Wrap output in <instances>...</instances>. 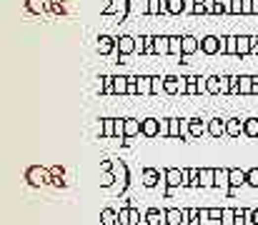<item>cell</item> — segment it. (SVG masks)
Segmentation results:
<instances>
[{
  "instance_id": "obj_41",
  "label": "cell",
  "mask_w": 258,
  "mask_h": 225,
  "mask_svg": "<svg viewBox=\"0 0 258 225\" xmlns=\"http://www.w3.org/2000/svg\"><path fill=\"white\" fill-rule=\"evenodd\" d=\"M198 78H201V75H186V80H188V95H198Z\"/></svg>"
},
{
  "instance_id": "obj_9",
  "label": "cell",
  "mask_w": 258,
  "mask_h": 225,
  "mask_svg": "<svg viewBox=\"0 0 258 225\" xmlns=\"http://www.w3.org/2000/svg\"><path fill=\"white\" fill-rule=\"evenodd\" d=\"M228 173H231V168H215V175H213V188H218V190H228V188H231Z\"/></svg>"
},
{
  "instance_id": "obj_16",
  "label": "cell",
  "mask_w": 258,
  "mask_h": 225,
  "mask_svg": "<svg viewBox=\"0 0 258 225\" xmlns=\"http://www.w3.org/2000/svg\"><path fill=\"white\" fill-rule=\"evenodd\" d=\"M228 180H231V188H241V185H248V170H241V168H231V173H228Z\"/></svg>"
},
{
  "instance_id": "obj_28",
  "label": "cell",
  "mask_w": 258,
  "mask_h": 225,
  "mask_svg": "<svg viewBox=\"0 0 258 225\" xmlns=\"http://www.w3.org/2000/svg\"><path fill=\"white\" fill-rule=\"evenodd\" d=\"M171 55L183 58V35H171Z\"/></svg>"
},
{
  "instance_id": "obj_35",
  "label": "cell",
  "mask_w": 258,
  "mask_h": 225,
  "mask_svg": "<svg viewBox=\"0 0 258 225\" xmlns=\"http://www.w3.org/2000/svg\"><path fill=\"white\" fill-rule=\"evenodd\" d=\"M226 55H238V35H226Z\"/></svg>"
},
{
  "instance_id": "obj_25",
  "label": "cell",
  "mask_w": 258,
  "mask_h": 225,
  "mask_svg": "<svg viewBox=\"0 0 258 225\" xmlns=\"http://www.w3.org/2000/svg\"><path fill=\"white\" fill-rule=\"evenodd\" d=\"M100 225H118V210L103 208L100 210Z\"/></svg>"
},
{
  "instance_id": "obj_1",
  "label": "cell",
  "mask_w": 258,
  "mask_h": 225,
  "mask_svg": "<svg viewBox=\"0 0 258 225\" xmlns=\"http://www.w3.org/2000/svg\"><path fill=\"white\" fill-rule=\"evenodd\" d=\"M133 53H138V38H133V35H128V33L118 35V38H116V55H118L116 63H123L121 58H128V55H133Z\"/></svg>"
},
{
  "instance_id": "obj_42",
  "label": "cell",
  "mask_w": 258,
  "mask_h": 225,
  "mask_svg": "<svg viewBox=\"0 0 258 225\" xmlns=\"http://www.w3.org/2000/svg\"><path fill=\"white\" fill-rule=\"evenodd\" d=\"M168 138H180V118H171V130Z\"/></svg>"
},
{
  "instance_id": "obj_21",
  "label": "cell",
  "mask_w": 258,
  "mask_h": 225,
  "mask_svg": "<svg viewBox=\"0 0 258 225\" xmlns=\"http://www.w3.org/2000/svg\"><path fill=\"white\" fill-rule=\"evenodd\" d=\"M100 93L116 95V75H100Z\"/></svg>"
},
{
  "instance_id": "obj_10",
  "label": "cell",
  "mask_w": 258,
  "mask_h": 225,
  "mask_svg": "<svg viewBox=\"0 0 258 225\" xmlns=\"http://www.w3.org/2000/svg\"><path fill=\"white\" fill-rule=\"evenodd\" d=\"M143 135L158 138L161 135V118H143Z\"/></svg>"
},
{
  "instance_id": "obj_29",
  "label": "cell",
  "mask_w": 258,
  "mask_h": 225,
  "mask_svg": "<svg viewBox=\"0 0 258 225\" xmlns=\"http://www.w3.org/2000/svg\"><path fill=\"white\" fill-rule=\"evenodd\" d=\"M251 55V35H238V58Z\"/></svg>"
},
{
  "instance_id": "obj_7",
  "label": "cell",
  "mask_w": 258,
  "mask_h": 225,
  "mask_svg": "<svg viewBox=\"0 0 258 225\" xmlns=\"http://www.w3.org/2000/svg\"><path fill=\"white\" fill-rule=\"evenodd\" d=\"M95 48L100 55H110V53H116V38H110V35H98L95 38Z\"/></svg>"
},
{
  "instance_id": "obj_2",
  "label": "cell",
  "mask_w": 258,
  "mask_h": 225,
  "mask_svg": "<svg viewBox=\"0 0 258 225\" xmlns=\"http://www.w3.org/2000/svg\"><path fill=\"white\" fill-rule=\"evenodd\" d=\"M201 53L203 55H218L226 53V35H203L201 38Z\"/></svg>"
},
{
  "instance_id": "obj_46",
  "label": "cell",
  "mask_w": 258,
  "mask_h": 225,
  "mask_svg": "<svg viewBox=\"0 0 258 225\" xmlns=\"http://www.w3.org/2000/svg\"><path fill=\"white\" fill-rule=\"evenodd\" d=\"M186 225H201V218H198V208H191L188 210V223Z\"/></svg>"
},
{
  "instance_id": "obj_19",
  "label": "cell",
  "mask_w": 258,
  "mask_h": 225,
  "mask_svg": "<svg viewBox=\"0 0 258 225\" xmlns=\"http://www.w3.org/2000/svg\"><path fill=\"white\" fill-rule=\"evenodd\" d=\"M243 125H246V120H241V118H228V120H226V135H228V138H238V135L243 133Z\"/></svg>"
},
{
  "instance_id": "obj_17",
  "label": "cell",
  "mask_w": 258,
  "mask_h": 225,
  "mask_svg": "<svg viewBox=\"0 0 258 225\" xmlns=\"http://www.w3.org/2000/svg\"><path fill=\"white\" fill-rule=\"evenodd\" d=\"M208 135H211V138L226 135V120H223V118H211V120H208Z\"/></svg>"
},
{
  "instance_id": "obj_50",
  "label": "cell",
  "mask_w": 258,
  "mask_h": 225,
  "mask_svg": "<svg viewBox=\"0 0 258 225\" xmlns=\"http://www.w3.org/2000/svg\"><path fill=\"white\" fill-rule=\"evenodd\" d=\"M248 185L251 188H258V168H251L248 170Z\"/></svg>"
},
{
  "instance_id": "obj_11",
  "label": "cell",
  "mask_w": 258,
  "mask_h": 225,
  "mask_svg": "<svg viewBox=\"0 0 258 225\" xmlns=\"http://www.w3.org/2000/svg\"><path fill=\"white\" fill-rule=\"evenodd\" d=\"M161 178H163V173H161L158 168H145L143 175H140V180H143L145 188H156V185L161 183Z\"/></svg>"
},
{
  "instance_id": "obj_36",
  "label": "cell",
  "mask_w": 258,
  "mask_h": 225,
  "mask_svg": "<svg viewBox=\"0 0 258 225\" xmlns=\"http://www.w3.org/2000/svg\"><path fill=\"white\" fill-rule=\"evenodd\" d=\"M116 95H128V75H116Z\"/></svg>"
},
{
  "instance_id": "obj_15",
  "label": "cell",
  "mask_w": 258,
  "mask_h": 225,
  "mask_svg": "<svg viewBox=\"0 0 258 225\" xmlns=\"http://www.w3.org/2000/svg\"><path fill=\"white\" fill-rule=\"evenodd\" d=\"M201 50V38H193V35H183V58H188L193 53Z\"/></svg>"
},
{
  "instance_id": "obj_43",
  "label": "cell",
  "mask_w": 258,
  "mask_h": 225,
  "mask_svg": "<svg viewBox=\"0 0 258 225\" xmlns=\"http://www.w3.org/2000/svg\"><path fill=\"white\" fill-rule=\"evenodd\" d=\"M50 10L58 15H65V0H50Z\"/></svg>"
},
{
  "instance_id": "obj_60",
  "label": "cell",
  "mask_w": 258,
  "mask_h": 225,
  "mask_svg": "<svg viewBox=\"0 0 258 225\" xmlns=\"http://www.w3.org/2000/svg\"><path fill=\"white\" fill-rule=\"evenodd\" d=\"M253 15H258V0H253Z\"/></svg>"
},
{
  "instance_id": "obj_31",
  "label": "cell",
  "mask_w": 258,
  "mask_h": 225,
  "mask_svg": "<svg viewBox=\"0 0 258 225\" xmlns=\"http://www.w3.org/2000/svg\"><path fill=\"white\" fill-rule=\"evenodd\" d=\"M243 135H248V138H258V118H246Z\"/></svg>"
},
{
  "instance_id": "obj_27",
  "label": "cell",
  "mask_w": 258,
  "mask_h": 225,
  "mask_svg": "<svg viewBox=\"0 0 258 225\" xmlns=\"http://www.w3.org/2000/svg\"><path fill=\"white\" fill-rule=\"evenodd\" d=\"M236 225H253V210L238 208L236 210Z\"/></svg>"
},
{
  "instance_id": "obj_54",
  "label": "cell",
  "mask_w": 258,
  "mask_h": 225,
  "mask_svg": "<svg viewBox=\"0 0 258 225\" xmlns=\"http://www.w3.org/2000/svg\"><path fill=\"white\" fill-rule=\"evenodd\" d=\"M253 13V0H243V15H251Z\"/></svg>"
},
{
  "instance_id": "obj_51",
  "label": "cell",
  "mask_w": 258,
  "mask_h": 225,
  "mask_svg": "<svg viewBox=\"0 0 258 225\" xmlns=\"http://www.w3.org/2000/svg\"><path fill=\"white\" fill-rule=\"evenodd\" d=\"M171 130V118H161V138H168Z\"/></svg>"
},
{
  "instance_id": "obj_38",
  "label": "cell",
  "mask_w": 258,
  "mask_h": 225,
  "mask_svg": "<svg viewBox=\"0 0 258 225\" xmlns=\"http://www.w3.org/2000/svg\"><path fill=\"white\" fill-rule=\"evenodd\" d=\"M220 225H236V208H223V218Z\"/></svg>"
},
{
  "instance_id": "obj_37",
  "label": "cell",
  "mask_w": 258,
  "mask_h": 225,
  "mask_svg": "<svg viewBox=\"0 0 258 225\" xmlns=\"http://www.w3.org/2000/svg\"><path fill=\"white\" fill-rule=\"evenodd\" d=\"M151 80H153V95L166 93V78H161V75H151Z\"/></svg>"
},
{
  "instance_id": "obj_14",
  "label": "cell",
  "mask_w": 258,
  "mask_h": 225,
  "mask_svg": "<svg viewBox=\"0 0 258 225\" xmlns=\"http://www.w3.org/2000/svg\"><path fill=\"white\" fill-rule=\"evenodd\" d=\"M168 13V0H145V15H163Z\"/></svg>"
},
{
  "instance_id": "obj_32",
  "label": "cell",
  "mask_w": 258,
  "mask_h": 225,
  "mask_svg": "<svg viewBox=\"0 0 258 225\" xmlns=\"http://www.w3.org/2000/svg\"><path fill=\"white\" fill-rule=\"evenodd\" d=\"M143 55H156V35H143Z\"/></svg>"
},
{
  "instance_id": "obj_33",
  "label": "cell",
  "mask_w": 258,
  "mask_h": 225,
  "mask_svg": "<svg viewBox=\"0 0 258 225\" xmlns=\"http://www.w3.org/2000/svg\"><path fill=\"white\" fill-rule=\"evenodd\" d=\"M193 15H206V0H188V10Z\"/></svg>"
},
{
  "instance_id": "obj_55",
  "label": "cell",
  "mask_w": 258,
  "mask_h": 225,
  "mask_svg": "<svg viewBox=\"0 0 258 225\" xmlns=\"http://www.w3.org/2000/svg\"><path fill=\"white\" fill-rule=\"evenodd\" d=\"M113 165H116L113 160H103V163H100V168H103V173H108V170H113Z\"/></svg>"
},
{
  "instance_id": "obj_24",
  "label": "cell",
  "mask_w": 258,
  "mask_h": 225,
  "mask_svg": "<svg viewBox=\"0 0 258 225\" xmlns=\"http://www.w3.org/2000/svg\"><path fill=\"white\" fill-rule=\"evenodd\" d=\"M100 135L116 138V118H100Z\"/></svg>"
},
{
  "instance_id": "obj_47",
  "label": "cell",
  "mask_w": 258,
  "mask_h": 225,
  "mask_svg": "<svg viewBox=\"0 0 258 225\" xmlns=\"http://www.w3.org/2000/svg\"><path fill=\"white\" fill-rule=\"evenodd\" d=\"M231 15H243V0H231Z\"/></svg>"
},
{
  "instance_id": "obj_8",
  "label": "cell",
  "mask_w": 258,
  "mask_h": 225,
  "mask_svg": "<svg viewBox=\"0 0 258 225\" xmlns=\"http://www.w3.org/2000/svg\"><path fill=\"white\" fill-rule=\"evenodd\" d=\"M113 173H116V180H118V183H116V190L123 193L126 188H128V165H126V163H116V165H113Z\"/></svg>"
},
{
  "instance_id": "obj_30",
  "label": "cell",
  "mask_w": 258,
  "mask_h": 225,
  "mask_svg": "<svg viewBox=\"0 0 258 225\" xmlns=\"http://www.w3.org/2000/svg\"><path fill=\"white\" fill-rule=\"evenodd\" d=\"M215 168H201V188H213Z\"/></svg>"
},
{
  "instance_id": "obj_5",
  "label": "cell",
  "mask_w": 258,
  "mask_h": 225,
  "mask_svg": "<svg viewBox=\"0 0 258 225\" xmlns=\"http://www.w3.org/2000/svg\"><path fill=\"white\" fill-rule=\"evenodd\" d=\"M188 208H166V225H186Z\"/></svg>"
},
{
  "instance_id": "obj_52",
  "label": "cell",
  "mask_w": 258,
  "mask_h": 225,
  "mask_svg": "<svg viewBox=\"0 0 258 225\" xmlns=\"http://www.w3.org/2000/svg\"><path fill=\"white\" fill-rule=\"evenodd\" d=\"M198 218H201V225H206L211 220V210L208 208H198Z\"/></svg>"
},
{
  "instance_id": "obj_53",
  "label": "cell",
  "mask_w": 258,
  "mask_h": 225,
  "mask_svg": "<svg viewBox=\"0 0 258 225\" xmlns=\"http://www.w3.org/2000/svg\"><path fill=\"white\" fill-rule=\"evenodd\" d=\"M251 55H258V35H251Z\"/></svg>"
},
{
  "instance_id": "obj_56",
  "label": "cell",
  "mask_w": 258,
  "mask_h": 225,
  "mask_svg": "<svg viewBox=\"0 0 258 225\" xmlns=\"http://www.w3.org/2000/svg\"><path fill=\"white\" fill-rule=\"evenodd\" d=\"M110 5H113V0H100V13H105Z\"/></svg>"
},
{
  "instance_id": "obj_20",
  "label": "cell",
  "mask_w": 258,
  "mask_h": 225,
  "mask_svg": "<svg viewBox=\"0 0 258 225\" xmlns=\"http://www.w3.org/2000/svg\"><path fill=\"white\" fill-rule=\"evenodd\" d=\"M188 133H191V140H193V138H201L203 133H208V123H203L201 118H191V123H188Z\"/></svg>"
},
{
  "instance_id": "obj_18",
  "label": "cell",
  "mask_w": 258,
  "mask_h": 225,
  "mask_svg": "<svg viewBox=\"0 0 258 225\" xmlns=\"http://www.w3.org/2000/svg\"><path fill=\"white\" fill-rule=\"evenodd\" d=\"M25 8L33 15H41V13L50 10V0H25Z\"/></svg>"
},
{
  "instance_id": "obj_57",
  "label": "cell",
  "mask_w": 258,
  "mask_h": 225,
  "mask_svg": "<svg viewBox=\"0 0 258 225\" xmlns=\"http://www.w3.org/2000/svg\"><path fill=\"white\" fill-rule=\"evenodd\" d=\"M215 10V0H206V13H213Z\"/></svg>"
},
{
  "instance_id": "obj_45",
  "label": "cell",
  "mask_w": 258,
  "mask_h": 225,
  "mask_svg": "<svg viewBox=\"0 0 258 225\" xmlns=\"http://www.w3.org/2000/svg\"><path fill=\"white\" fill-rule=\"evenodd\" d=\"M188 123H191V118H180V138H186V140H191V133H188Z\"/></svg>"
},
{
  "instance_id": "obj_23",
  "label": "cell",
  "mask_w": 258,
  "mask_h": 225,
  "mask_svg": "<svg viewBox=\"0 0 258 225\" xmlns=\"http://www.w3.org/2000/svg\"><path fill=\"white\" fill-rule=\"evenodd\" d=\"M138 95H153V80H151V75H138Z\"/></svg>"
},
{
  "instance_id": "obj_26",
  "label": "cell",
  "mask_w": 258,
  "mask_h": 225,
  "mask_svg": "<svg viewBox=\"0 0 258 225\" xmlns=\"http://www.w3.org/2000/svg\"><path fill=\"white\" fill-rule=\"evenodd\" d=\"M188 10V0H168V15H180Z\"/></svg>"
},
{
  "instance_id": "obj_39",
  "label": "cell",
  "mask_w": 258,
  "mask_h": 225,
  "mask_svg": "<svg viewBox=\"0 0 258 225\" xmlns=\"http://www.w3.org/2000/svg\"><path fill=\"white\" fill-rule=\"evenodd\" d=\"M226 13H231V0H215L213 15H226Z\"/></svg>"
},
{
  "instance_id": "obj_40",
  "label": "cell",
  "mask_w": 258,
  "mask_h": 225,
  "mask_svg": "<svg viewBox=\"0 0 258 225\" xmlns=\"http://www.w3.org/2000/svg\"><path fill=\"white\" fill-rule=\"evenodd\" d=\"M118 180H116V173L113 170H108V173H103V178H100V188H113Z\"/></svg>"
},
{
  "instance_id": "obj_3",
  "label": "cell",
  "mask_w": 258,
  "mask_h": 225,
  "mask_svg": "<svg viewBox=\"0 0 258 225\" xmlns=\"http://www.w3.org/2000/svg\"><path fill=\"white\" fill-rule=\"evenodd\" d=\"M50 178H53V173L45 170V168H41V165H30V168L25 170V180H28V185H33V188H41V185L50 183Z\"/></svg>"
},
{
  "instance_id": "obj_34",
  "label": "cell",
  "mask_w": 258,
  "mask_h": 225,
  "mask_svg": "<svg viewBox=\"0 0 258 225\" xmlns=\"http://www.w3.org/2000/svg\"><path fill=\"white\" fill-rule=\"evenodd\" d=\"M241 95H253V75H241Z\"/></svg>"
},
{
  "instance_id": "obj_59",
  "label": "cell",
  "mask_w": 258,
  "mask_h": 225,
  "mask_svg": "<svg viewBox=\"0 0 258 225\" xmlns=\"http://www.w3.org/2000/svg\"><path fill=\"white\" fill-rule=\"evenodd\" d=\"M253 225H258V208H253Z\"/></svg>"
},
{
  "instance_id": "obj_4",
  "label": "cell",
  "mask_w": 258,
  "mask_h": 225,
  "mask_svg": "<svg viewBox=\"0 0 258 225\" xmlns=\"http://www.w3.org/2000/svg\"><path fill=\"white\" fill-rule=\"evenodd\" d=\"M163 183L168 188H180V185H186V173H183V168H166L163 170Z\"/></svg>"
},
{
  "instance_id": "obj_58",
  "label": "cell",
  "mask_w": 258,
  "mask_h": 225,
  "mask_svg": "<svg viewBox=\"0 0 258 225\" xmlns=\"http://www.w3.org/2000/svg\"><path fill=\"white\" fill-rule=\"evenodd\" d=\"M50 173H53V175H60V178L65 175V170H63V168H58V165H55V168H50Z\"/></svg>"
},
{
  "instance_id": "obj_12",
  "label": "cell",
  "mask_w": 258,
  "mask_h": 225,
  "mask_svg": "<svg viewBox=\"0 0 258 225\" xmlns=\"http://www.w3.org/2000/svg\"><path fill=\"white\" fill-rule=\"evenodd\" d=\"M145 225H166V210H158V208H148L143 215Z\"/></svg>"
},
{
  "instance_id": "obj_13",
  "label": "cell",
  "mask_w": 258,
  "mask_h": 225,
  "mask_svg": "<svg viewBox=\"0 0 258 225\" xmlns=\"http://www.w3.org/2000/svg\"><path fill=\"white\" fill-rule=\"evenodd\" d=\"M208 95H223V75H206Z\"/></svg>"
},
{
  "instance_id": "obj_22",
  "label": "cell",
  "mask_w": 258,
  "mask_h": 225,
  "mask_svg": "<svg viewBox=\"0 0 258 225\" xmlns=\"http://www.w3.org/2000/svg\"><path fill=\"white\" fill-rule=\"evenodd\" d=\"M156 55H171V35H156Z\"/></svg>"
},
{
  "instance_id": "obj_6",
  "label": "cell",
  "mask_w": 258,
  "mask_h": 225,
  "mask_svg": "<svg viewBox=\"0 0 258 225\" xmlns=\"http://www.w3.org/2000/svg\"><path fill=\"white\" fill-rule=\"evenodd\" d=\"M130 13V0H113V5H110L103 15H118L121 20H126Z\"/></svg>"
},
{
  "instance_id": "obj_44",
  "label": "cell",
  "mask_w": 258,
  "mask_h": 225,
  "mask_svg": "<svg viewBox=\"0 0 258 225\" xmlns=\"http://www.w3.org/2000/svg\"><path fill=\"white\" fill-rule=\"evenodd\" d=\"M128 95H138V75H128Z\"/></svg>"
},
{
  "instance_id": "obj_49",
  "label": "cell",
  "mask_w": 258,
  "mask_h": 225,
  "mask_svg": "<svg viewBox=\"0 0 258 225\" xmlns=\"http://www.w3.org/2000/svg\"><path fill=\"white\" fill-rule=\"evenodd\" d=\"M140 223V210L130 205V218H128V225H138Z\"/></svg>"
},
{
  "instance_id": "obj_48",
  "label": "cell",
  "mask_w": 258,
  "mask_h": 225,
  "mask_svg": "<svg viewBox=\"0 0 258 225\" xmlns=\"http://www.w3.org/2000/svg\"><path fill=\"white\" fill-rule=\"evenodd\" d=\"M211 210V220L215 225H220V218H223V208H208Z\"/></svg>"
}]
</instances>
